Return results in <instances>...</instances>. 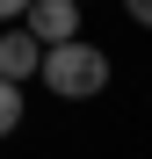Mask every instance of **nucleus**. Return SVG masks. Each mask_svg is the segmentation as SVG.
I'll list each match as a JSON object with an SVG mask.
<instances>
[{"mask_svg": "<svg viewBox=\"0 0 152 159\" xmlns=\"http://www.w3.org/2000/svg\"><path fill=\"white\" fill-rule=\"evenodd\" d=\"M29 72H44V43H36L29 29H7V36H0V80L22 87Z\"/></svg>", "mask_w": 152, "mask_h": 159, "instance_id": "obj_3", "label": "nucleus"}, {"mask_svg": "<svg viewBox=\"0 0 152 159\" xmlns=\"http://www.w3.org/2000/svg\"><path fill=\"white\" fill-rule=\"evenodd\" d=\"M22 29H29L44 51H58V43H80V0H36Z\"/></svg>", "mask_w": 152, "mask_h": 159, "instance_id": "obj_2", "label": "nucleus"}, {"mask_svg": "<svg viewBox=\"0 0 152 159\" xmlns=\"http://www.w3.org/2000/svg\"><path fill=\"white\" fill-rule=\"evenodd\" d=\"M44 87L58 94V101H87V94H101V87H109V51H94L87 36L44 51Z\"/></svg>", "mask_w": 152, "mask_h": 159, "instance_id": "obj_1", "label": "nucleus"}, {"mask_svg": "<svg viewBox=\"0 0 152 159\" xmlns=\"http://www.w3.org/2000/svg\"><path fill=\"white\" fill-rule=\"evenodd\" d=\"M123 7H131V22H138V29H152V0H123Z\"/></svg>", "mask_w": 152, "mask_h": 159, "instance_id": "obj_6", "label": "nucleus"}, {"mask_svg": "<svg viewBox=\"0 0 152 159\" xmlns=\"http://www.w3.org/2000/svg\"><path fill=\"white\" fill-rule=\"evenodd\" d=\"M29 7H36V0H0V22H15V29H22V22H29Z\"/></svg>", "mask_w": 152, "mask_h": 159, "instance_id": "obj_5", "label": "nucleus"}, {"mask_svg": "<svg viewBox=\"0 0 152 159\" xmlns=\"http://www.w3.org/2000/svg\"><path fill=\"white\" fill-rule=\"evenodd\" d=\"M7 130H22V87L0 80V138H7Z\"/></svg>", "mask_w": 152, "mask_h": 159, "instance_id": "obj_4", "label": "nucleus"}]
</instances>
